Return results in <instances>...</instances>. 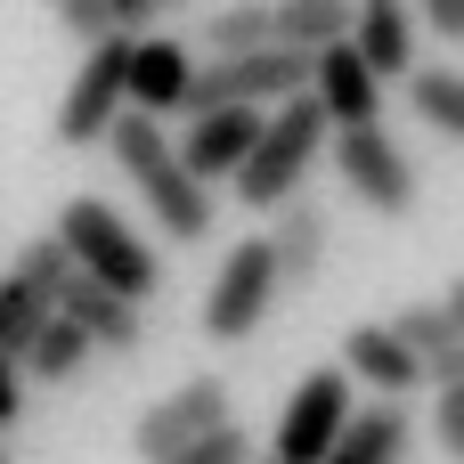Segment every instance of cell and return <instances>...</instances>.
<instances>
[{"label": "cell", "mask_w": 464, "mask_h": 464, "mask_svg": "<svg viewBox=\"0 0 464 464\" xmlns=\"http://www.w3.org/2000/svg\"><path fill=\"white\" fill-rule=\"evenodd\" d=\"M440 310H449V326H457V334H464V277H457V285H449V294H440Z\"/></svg>", "instance_id": "cell-29"}, {"label": "cell", "mask_w": 464, "mask_h": 464, "mask_svg": "<svg viewBox=\"0 0 464 464\" xmlns=\"http://www.w3.org/2000/svg\"><path fill=\"white\" fill-rule=\"evenodd\" d=\"M408 449H416L408 408H400V400H375V408H359V416H351V432L334 440V457H326V464H400Z\"/></svg>", "instance_id": "cell-17"}, {"label": "cell", "mask_w": 464, "mask_h": 464, "mask_svg": "<svg viewBox=\"0 0 464 464\" xmlns=\"http://www.w3.org/2000/svg\"><path fill=\"white\" fill-rule=\"evenodd\" d=\"M277 294H285V277H277L269 237L228 245V261H220V277H212V294H204V334H212V343H245L253 326H269Z\"/></svg>", "instance_id": "cell-5"}, {"label": "cell", "mask_w": 464, "mask_h": 464, "mask_svg": "<svg viewBox=\"0 0 464 464\" xmlns=\"http://www.w3.org/2000/svg\"><path fill=\"white\" fill-rule=\"evenodd\" d=\"M57 310L98 343V351H139L147 343V326H139V302L130 294H114V285H98V277H82V269H65V294H57Z\"/></svg>", "instance_id": "cell-15"}, {"label": "cell", "mask_w": 464, "mask_h": 464, "mask_svg": "<svg viewBox=\"0 0 464 464\" xmlns=\"http://www.w3.org/2000/svg\"><path fill=\"white\" fill-rule=\"evenodd\" d=\"M261 122H269V106H212V114H196V130L179 139V155H188V171L212 188V179H237V163L261 147Z\"/></svg>", "instance_id": "cell-11"}, {"label": "cell", "mask_w": 464, "mask_h": 464, "mask_svg": "<svg viewBox=\"0 0 464 464\" xmlns=\"http://www.w3.org/2000/svg\"><path fill=\"white\" fill-rule=\"evenodd\" d=\"M408 106H416L424 130L464 139V73L457 65H416V73H408Z\"/></svg>", "instance_id": "cell-22"}, {"label": "cell", "mask_w": 464, "mask_h": 464, "mask_svg": "<svg viewBox=\"0 0 464 464\" xmlns=\"http://www.w3.org/2000/svg\"><path fill=\"white\" fill-rule=\"evenodd\" d=\"M106 147H114V171L130 179V196H147V212H155V228L171 245H204L212 237V196H204V179L188 171V155L171 147V130L155 114L122 106L114 130H106Z\"/></svg>", "instance_id": "cell-1"}, {"label": "cell", "mask_w": 464, "mask_h": 464, "mask_svg": "<svg viewBox=\"0 0 464 464\" xmlns=\"http://www.w3.org/2000/svg\"><path fill=\"white\" fill-rule=\"evenodd\" d=\"M90 359H98V343H90V334H82V326H73V318L57 310V318H49V326H41L33 343H24V359H16V367H24L33 383H73V375H82Z\"/></svg>", "instance_id": "cell-19"}, {"label": "cell", "mask_w": 464, "mask_h": 464, "mask_svg": "<svg viewBox=\"0 0 464 464\" xmlns=\"http://www.w3.org/2000/svg\"><path fill=\"white\" fill-rule=\"evenodd\" d=\"M0 464H8V449H0Z\"/></svg>", "instance_id": "cell-31"}, {"label": "cell", "mask_w": 464, "mask_h": 464, "mask_svg": "<svg viewBox=\"0 0 464 464\" xmlns=\"http://www.w3.org/2000/svg\"><path fill=\"white\" fill-rule=\"evenodd\" d=\"M351 416H359L351 375H343V367H310V375L294 383L285 416H277L269 457H277V464H326V457H334V440L351 432Z\"/></svg>", "instance_id": "cell-6"}, {"label": "cell", "mask_w": 464, "mask_h": 464, "mask_svg": "<svg viewBox=\"0 0 464 464\" xmlns=\"http://www.w3.org/2000/svg\"><path fill=\"white\" fill-rule=\"evenodd\" d=\"M163 464H245V432L220 424V432H204L196 449H179V457H163Z\"/></svg>", "instance_id": "cell-25"}, {"label": "cell", "mask_w": 464, "mask_h": 464, "mask_svg": "<svg viewBox=\"0 0 464 464\" xmlns=\"http://www.w3.org/2000/svg\"><path fill=\"white\" fill-rule=\"evenodd\" d=\"M269 253H277V277H285V285L326 277V253H334L326 204H318V196H285V204L269 212Z\"/></svg>", "instance_id": "cell-12"}, {"label": "cell", "mask_w": 464, "mask_h": 464, "mask_svg": "<svg viewBox=\"0 0 464 464\" xmlns=\"http://www.w3.org/2000/svg\"><path fill=\"white\" fill-rule=\"evenodd\" d=\"M392 326L408 334V351L424 359V375H432V383H464V334L449 326V310H440V302H416V310H400Z\"/></svg>", "instance_id": "cell-18"}, {"label": "cell", "mask_w": 464, "mask_h": 464, "mask_svg": "<svg viewBox=\"0 0 464 464\" xmlns=\"http://www.w3.org/2000/svg\"><path fill=\"white\" fill-rule=\"evenodd\" d=\"M343 375L351 383H367V392H383V400H400V392H424L432 375H424V359L408 351V334L383 318V326H351V343H343Z\"/></svg>", "instance_id": "cell-13"}, {"label": "cell", "mask_w": 464, "mask_h": 464, "mask_svg": "<svg viewBox=\"0 0 464 464\" xmlns=\"http://www.w3.org/2000/svg\"><path fill=\"white\" fill-rule=\"evenodd\" d=\"M269 464H277V457H269Z\"/></svg>", "instance_id": "cell-32"}, {"label": "cell", "mask_w": 464, "mask_h": 464, "mask_svg": "<svg viewBox=\"0 0 464 464\" xmlns=\"http://www.w3.org/2000/svg\"><path fill=\"white\" fill-rule=\"evenodd\" d=\"M130 41L139 33L90 41V57H82V73L65 82V106H57V147H90V139L114 130V114L130 106Z\"/></svg>", "instance_id": "cell-7"}, {"label": "cell", "mask_w": 464, "mask_h": 464, "mask_svg": "<svg viewBox=\"0 0 464 464\" xmlns=\"http://www.w3.org/2000/svg\"><path fill=\"white\" fill-rule=\"evenodd\" d=\"M277 41V0H228L204 16V49L212 57H245V49H269Z\"/></svg>", "instance_id": "cell-20"}, {"label": "cell", "mask_w": 464, "mask_h": 464, "mask_svg": "<svg viewBox=\"0 0 464 464\" xmlns=\"http://www.w3.org/2000/svg\"><path fill=\"white\" fill-rule=\"evenodd\" d=\"M49 8H57V24H65V33L82 41V49L114 33V16H106V0H49Z\"/></svg>", "instance_id": "cell-23"}, {"label": "cell", "mask_w": 464, "mask_h": 464, "mask_svg": "<svg viewBox=\"0 0 464 464\" xmlns=\"http://www.w3.org/2000/svg\"><path fill=\"white\" fill-rule=\"evenodd\" d=\"M106 16H114V33H139L147 16H163V0H106Z\"/></svg>", "instance_id": "cell-28"}, {"label": "cell", "mask_w": 464, "mask_h": 464, "mask_svg": "<svg viewBox=\"0 0 464 464\" xmlns=\"http://www.w3.org/2000/svg\"><path fill=\"white\" fill-rule=\"evenodd\" d=\"M277 41L302 49V57L351 41V0H277Z\"/></svg>", "instance_id": "cell-21"}, {"label": "cell", "mask_w": 464, "mask_h": 464, "mask_svg": "<svg viewBox=\"0 0 464 464\" xmlns=\"http://www.w3.org/2000/svg\"><path fill=\"white\" fill-rule=\"evenodd\" d=\"M220 424H237V416H228V383H220V375H196V383L163 392V400L139 416L130 449H139V464H163V457H179V449H196L204 432H220Z\"/></svg>", "instance_id": "cell-9"}, {"label": "cell", "mask_w": 464, "mask_h": 464, "mask_svg": "<svg viewBox=\"0 0 464 464\" xmlns=\"http://www.w3.org/2000/svg\"><path fill=\"white\" fill-rule=\"evenodd\" d=\"M432 440L464 464V383H440V400H432Z\"/></svg>", "instance_id": "cell-24"}, {"label": "cell", "mask_w": 464, "mask_h": 464, "mask_svg": "<svg viewBox=\"0 0 464 464\" xmlns=\"http://www.w3.org/2000/svg\"><path fill=\"white\" fill-rule=\"evenodd\" d=\"M310 65L302 49L269 41V49H245V57H212L196 65V90H188V114H212V106H285L310 90Z\"/></svg>", "instance_id": "cell-4"}, {"label": "cell", "mask_w": 464, "mask_h": 464, "mask_svg": "<svg viewBox=\"0 0 464 464\" xmlns=\"http://www.w3.org/2000/svg\"><path fill=\"white\" fill-rule=\"evenodd\" d=\"M49 237L65 245V261H73L82 277H98V285H114V294H130V302H147V294L163 285L155 245H147L114 204H98V196H65V212H57Z\"/></svg>", "instance_id": "cell-2"}, {"label": "cell", "mask_w": 464, "mask_h": 464, "mask_svg": "<svg viewBox=\"0 0 464 464\" xmlns=\"http://www.w3.org/2000/svg\"><path fill=\"white\" fill-rule=\"evenodd\" d=\"M163 8H179V0H163Z\"/></svg>", "instance_id": "cell-30"}, {"label": "cell", "mask_w": 464, "mask_h": 464, "mask_svg": "<svg viewBox=\"0 0 464 464\" xmlns=\"http://www.w3.org/2000/svg\"><path fill=\"white\" fill-rule=\"evenodd\" d=\"M416 24L440 33L449 49H464V0H416Z\"/></svg>", "instance_id": "cell-26"}, {"label": "cell", "mask_w": 464, "mask_h": 464, "mask_svg": "<svg viewBox=\"0 0 464 464\" xmlns=\"http://www.w3.org/2000/svg\"><path fill=\"white\" fill-rule=\"evenodd\" d=\"M310 98L326 106V122L334 130H359V122H383V73L351 49V41H334V49H318V65H310Z\"/></svg>", "instance_id": "cell-10"}, {"label": "cell", "mask_w": 464, "mask_h": 464, "mask_svg": "<svg viewBox=\"0 0 464 464\" xmlns=\"http://www.w3.org/2000/svg\"><path fill=\"white\" fill-rule=\"evenodd\" d=\"M334 171H343V188H351L367 212H392V220L416 212V163H408V147H392L383 122L334 130Z\"/></svg>", "instance_id": "cell-8"}, {"label": "cell", "mask_w": 464, "mask_h": 464, "mask_svg": "<svg viewBox=\"0 0 464 464\" xmlns=\"http://www.w3.org/2000/svg\"><path fill=\"white\" fill-rule=\"evenodd\" d=\"M351 49L383 82L416 73V0H351Z\"/></svg>", "instance_id": "cell-16"}, {"label": "cell", "mask_w": 464, "mask_h": 464, "mask_svg": "<svg viewBox=\"0 0 464 464\" xmlns=\"http://www.w3.org/2000/svg\"><path fill=\"white\" fill-rule=\"evenodd\" d=\"M326 139H334V122H326V106H318L310 90H302V98H285V106H269L261 147L237 163V204L277 212L285 196H302V179H310V163L326 155Z\"/></svg>", "instance_id": "cell-3"}, {"label": "cell", "mask_w": 464, "mask_h": 464, "mask_svg": "<svg viewBox=\"0 0 464 464\" xmlns=\"http://www.w3.org/2000/svg\"><path fill=\"white\" fill-rule=\"evenodd\" d=\"M188 90H196V57L163 33H139L130 41V106L139 114H188Z\"/></svg>", "instance_id": "cell-14"}, {"label": "cell", "mask_w": 464, "mask_h": 464, "mask_svg": "<svg viewBox=\"0 0 464 464\" xmlns=\"http://www.w3.org/2000/svg\"><path fill=\"white\" fill-rule=\"evenodd\" d=\"M24 416V367H16V351H0V432Z\"/></svg>", "instance_id": "cell-27"}]
</instances>
